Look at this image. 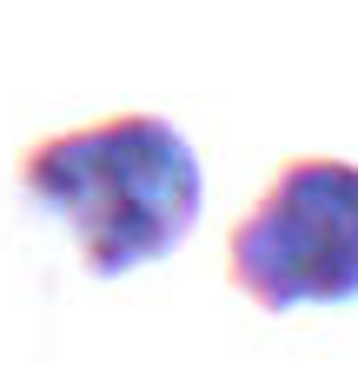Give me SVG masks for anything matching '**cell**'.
Wrapping results in <instances>:
<instances>
[{"mask_svg":"<svg viewBox=\"0 0 358 365\" xmlns=\"http://www.w3.org/2000/svg\"><path fill=\"white\" fill-rule=\"evenodd\" d=\"M20 192L73 232L80 266L120 279L166 259L206 206V173L186 133L159 113H113L27 146Z\"/></svg>","mask_w":358,"mask_h":365,"instance_id":"cell-1","label":"cell"},{"mask_svg":"<svg viewBox=\"0 0 358 365\" xmlns=\"http://www.w3.org/2000/svg\"><path fill=\"white\" fill-rule=\"evenodd\" d=\"M226 272L265 312L358 299V166L285 160L233 226Z\"/></svg>","mask_w":358,"mask_h":365,"instance_id":"cell-2","label":"cell"}]
</instances>
